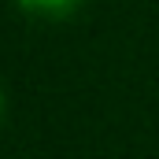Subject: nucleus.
<instances>
[{"label":"nucleus","instance_id":"f257e3e1","mask_svg":"<svg viewBox=\"0 0 159 159\" xmlns=\"http://www.w3.org/2000/svg\"><path fill=\"white\" fill-rule=\"evenodd\" d=\"M85 0H15V7L37 22H63L70 15H78Z\"/></svg>","mask_w":159,"mask_h":159},{"label":"nucleus","instance_id":"f03ea898","mask_svg":"<svg viewBox=\"0 0 159 159\" xmlns=\"http://www.w3.org/2000/svg\"><path fill=\"white\" fill-rule=\"evenodd\" d=\"M4 111H7V93H4V81H0V122H4Z\"/></svg>","mask_w":159,"mask_h":159}]
</instances>
